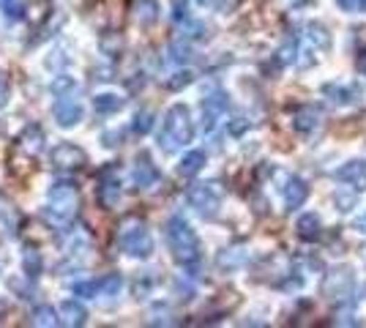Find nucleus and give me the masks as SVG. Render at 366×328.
<instances>
[{
    "mask_svg": "<svg viewBox=\"0 0 366 328\" xmlns=\"http://www.w3.org/2000/svg\"><path fill=\"white\" fill-rule=\"evenodd\" d=\"M227 94H222V91H216V94L205 96L202 98V129L211 135L216 126H219V121L227 115Z\"/></svg>",
    "mask_w": 366,
    "mask_h": 328,
    "instance_id": "0eeeda50",
    "label": "nucleus"
},
{
    "mask_svg": "<svg viewBox=\"0 0 366 328\" xmlns=\"http://www.w3.org/2000/svg\"><path fill=\"white\" fill-rule=\"evenodd\" d=\"M134 184L137 189H150L159 184V170L156 164L150 162L148 153H139L137 156V167H134Z\"/></svg>",
    "mask_w": 366,
    "mask_h": 328,
    "instance_id": "4468645a",
    "label": "nucleus"
},
{
    "mask_svg": "<svg viewBox=\"0 0 366 328\" xmlns=\"http://www.w3.org/2000/svg\"><path fill=\"white\" fill-rule=\"evenodd\" d=\"M39 274H42V254H39L36 249H28V252H25V277H28V279H31V277L36 279Z\"/></svg>",
    "mask_w": 366,
    "mask_h": 328,
    "instance_id": "bb28decb",
    "label": "nucleus"
},
{
    "mask_svg": "<svg viewBox=\"0 0 366 328\" xmlns=\"http://www.w3.org/2000/svg\"><path fill=\"white\" fill-rule=\"evenodd\" d=\"M243 263H246V252H243V249H225V252H219V257H216L219 271H238Z\"/></svg>",
    "mask_w": 366,
    "mask_h": 328,
    "instance_id": "a211bd4d",
    "label": "nucleus"
},
{
    "mask_svg": "<svg viewBox=\"0 0 366 328\" xmlns=\"http://www.w3.org/2000/svg\"><path fill=\"white\" fill-rule=\"evenodd\" d=\"M322 96H328L331 104H353L356 101V91L347 88V85H339V83L322 85Z\"/></svg>",
    "mask_w": 366,
    "mask_h": 328,
    "instance_id": "dca6fc26",
    "label": "nucleus"
},
{
    "mask_svg": "<svg viewBox=\"0 0 366 328\" xmlns=\"http://www.w3.org/2000/svg\"><path fill=\"white\" fill-rule=\"evenodd\" d=\"M134 19L139 25H153L159 19V3L156 0H134Z\"/></svg>",
    "mask_w": 366,
    "mask_h": 328,
    "instance_id": "f3484780",
    "label": "nucleus"
},
{
    "mask_svg": "<svg viewBox=\"0 0 366 328\" xmlns=\"http://www.w3.org/2000/svg\"><path fill=\"white\" fill-rule=\"evenodd\" d=\"M202 167H205V153L202 150H189L178 164V173L181 175H197Z\"/></svg>",
    "mask_w": 366,
    "mask_h": 328,
    "instance_id": "6ab92c4d",
    "label": "nucleus"
},
{
    "mask_svg": "<svg viewBox=\"0 0 366 328\" xmlns=\"http://www.w3.org/2000/svg\"><path fill=\"white\" fill-rule=\"evenodd\" d=\"M74 88H77V83H74V77H69V74H58V77L52 80V94L58 96V98L74 94Z\"/></svg>",
    "mask_w": 366,
    "mask_h": 328,
    "instance_id": "393cba45",
    "label": "nucleus"
},
{
    "mask_svg": "<svg viewBox=\"0 0 366 328\" xmlns=\"http://www.w3.org/2000/svg\"><path fill=\"white\" fill-rule=\"evenodd\" d=\"M295 235L301 238V241H306V243H315V241H320L322 235V222L317 214H301L298 216V222H295Z\"/></svg>",
    "mask_w": 366,
    "mask_h": 328,
    "instance_id": "ddd939ff",
    "label": "nucleus"
},
{
    "mask_svg": "<svg viewBox=\"0 0 366 328\" xmlns=\"http://www.w3.org/2000/svg\"><path fill=\"white\" fill-rule=\"evenodd\" d=\"M197 3H200L202 8H211V11H216V8H222V3H225V0H197Z\"/></svg>",
    "mask_w": 366,
    "mask_h": 328,
    "instance_id": "a19ab883",
    "label": "nucleus"
},
{
    "mask_svg": "<svg viewBox=\"0 0 366 328\" xmlns=\"http://www.w3.org/2000/svg\"><path fill=\"white\" fill-rule=\"evenodd\" d=\"M194 137V123H191V112L186 104H173L162 121V132H159V145L167 153H175L178 148L189 145Z\"/></svg>",
    "mask_w": 366,
    "mask_h": 328,
    "instance_id": "f03ea898",
    "label": "nucleus"
},
{
    "mask_svg": "<svg viewBox=\"0 0 366 328\" xmlns=\"http://www.w3.org/2000/svg\"><path fill=\"white\" fill-rule=\"evenodd\" d=\"M101 140H104V145H107V148H115V145L121 142V132H118V135H115V132H107Z\"/></svg>",
    "mask_w": 366,
    "mask_h": 328,
    "instance_id": "58836bf2",
    "label": "nucleus"
},
{
    "mask_svg": "<svg viewBox=\"0 0 366 328\" xmlns=\"http://www.w3.org/2000/svg\"><path fill=\"white\" fill-rule=\"evenodd\" d=\"M52 167L58 170H77L85 164V150L71 145V142H60L58 148H52Z\"/></svg>",
    "mask_w": 366,
    "mask_h": 328,
    "instance_id": "6e6552de",
    "label": "nucleus"
},
{
    "mask_svg": "<svg viewBox=\"0 0 366 328\" xmlns=\"http://www.w3.org/2000/svg\"><path fill=\"white\" fill-rule=\"evenodd\" d=\"M3 14H6V19H11V22L22 19V3H19V0H6V3H3Z\"/></svg>",
    "mask_w": 366,
    "mask_h": 328,
    "instance_id": "2f4dec72",
    "label": "nucleus"
},
{
    "mask_svg": "<svg viewBox=\"0 0 366 328\" xmlns=\"http://www.w3.org/2000/svg\"><path fill=\"white\" fill-rule=\"evenodd\" d=\"M309 39H312L315 47L331 49V33H328V28L320 25V22H309Z\"/></svg>",
    "mask_w": 366,
    "mask_h": 328,
    "instance_id": "5701e85b",
    "label": "nucleus"
},
{
    "mask_svg": "<svg viewBox=\"0 0 366 328\" xmlns=\"http://www.w3.org/2000/svg\"><path fill=\"white\" fill-rule=\"evenodd\" d=\"M246 129H249V121H243V118H235V123H229V135H235V137L243 135Z\"/></svg>",
    "mask_w": 366,
    "mask_h": 328,
    "instance_id": "c9c22d12",
    "label": "nucleus"
},
{
    "mask_svg": "<svg viewBox=\"0 0 366 328\" xmlns=\"http://www.w3.org/2000/svg\"><path fill=\"white\" fill-rule=\"evenodd\" d=\"M77 208H80V194H77V187L71 181H58V184L49 187V194H46V216H49V222L69 225L77 216Z\"/></svg>",
    "mask_w": 366,
    "mask_h": 328,
    "instance_id": "7ed1b4c3",
    "label": "nucleus"
},
{
    "mask_svg": "<svg viewBox=\"0 0 366 328\" xmlns=\"http://www.w3.org/2000/svg\"><path fill=\"white\" fill-rule=\"evenodd\" d=\"M0 309H3V304H0Z\"/></svg>",
    "mask_w": 366,
    "mask_h": 328,
    "instance_id": "37998d69",
    "label": "nucleus"
},
{
    "mask_svg": "<svg viewBox=\"0 0 366 328\" xmlns=\"http://www.w3.org/2000/svg\"><path fill=\"white\" fill-rule=\"evenodd\" d=\"M356 200H358V194L356 191H347V189H336V194H333V202H336V208L339 211H350V208H356Z\"/></svg>",
    "mask_w": 366,
    "mask_h": 328,
    "instance_id": "cd10ccee",
    "label": "nucleus"
},
{
    "mask_svg": "<svg viewBox=\"0 0 366 328\" xmlns=\"http://www.w3.org/2000/svg\"><path fill=\"white\" fill-rule=\"evenodd\" d=\"M353 230L366 235V214H361V216H356V219H353Z\"/></svg>",
    "mask_w": 366,
    "mask_h": 328,
    "instance_id": "4c0bfd02",
    "label": "nucleus"
},
{
    "mask_svg": "<svg viewBox=\"0 0 366 328\" xmlns=\"http://www.w3.org/2000/svg\"><path fill=\"white\" fill-rule=\"evenodd\" d=\"M358 71L366 74V52H361V58H358Z\"/></svg>",
    "mask_w": 366,
    "mask_h": 328,
    "instance_id": "79ce46f5",
    "label": "nucleus"
},
{
    "mask_svg": "<svg viewBox=\"0 0 366 328\" xmlns=\"http://www.w3.org/2000/svg\"><path fill=\"white\" fill-rule=\"evenodd\" d=\"M93 107H96V112H118L121 107H123V98L118 94H98L93 98Z\"/></svg>",
    "mask_w": 366,
    "mask_h": 328,
    "instance_id": "412c9836",
    "label": "nucleus"
},
{
    "mask_svg": "<svg viewBox=\"0 0 366 328\" xmlns=\"http://www.w3.org/2000/svg\"><path fill=\"white\" fill-rule=\"evenodd\" d=\"M336 6L347 14H356V11H366V0H336Z\"/></svg>",
    "mask_w": 366,
    "mask_h": 328,
    "instance_id": "473e14b6",
    "label": "nucleus"
},
{
    "mask_svg": "<svg viewBox=\"0 0 366 328\" xmlns=\"http://www.w3.org/2000/svg\"><path fill=\"white\" fill-rule=\"evenodd\" d=\"M60 315H63L60 323H66V326H85V320H88V309L74 298L60 304Z\"/></svg>",
    "mask_w": 366,
    "mask_h": 328,
    "instance_id": "2eb2a0df",
    "label": "nucleus"
},
{
    "mask_svg": "<svg viewBox=\"0 0 366 328\" xmlns=\"http://www.w3.org/2000/svg\"><path fill=\"white\" fill-rule=\"evenodd\" d=\"M336 181H339V184H347V187H353V189L366 187V162L364 159H353V162L342 164V167L336 170Z\"/></svg>",
    "mask_w": 366,
    "mask_h": 328,
    "instance_id": "f8f14e48",
    "label": "nucleus"
},
{
    "mask_svg": "<svg viewBox=\"0 0 366 328\" xmlns=\"http://www.w3.org/2000/svg\"><path fill=\"white\" fill-rule=\"evenodd\" d=\"M186 17H189V14H186V0H178V3H175V11H173V19H175V22H181V19H186Z\"/></svg>",
    "mask_w": 366,
    "mask_h": 328,
    "instance_id": "e433bc0d",
    "label": "nucleus"
},
{
    "mask_svg": "<svg viewBox=\"0 0 366 328\" xmlns=\"http://www.w3.org/2000/svg\"><path fill=\"white\" fill-rule=\"evenodd\" d=\"M96 197H98V202H101L104 208H112V205L121 200V178H118L115 167H107V170L101 173V187L96 191Z\"/></svg>",
    "mask_w": 366,
    "mask_h": 328,
    "instance_id": "9b49d317",
    "label": "nucleus"
},
{
    "mask_svg": "<svg viewBox=\"0 0 366 328\" xmlns=\"http://www.w3.org/2000/svg\"><path fill=\"white\" fill-rule=\"evenodd\" d=\"M121 287H123L121 274H107L104 279H98V295H118Z\"/></svg>",
    "mask_w": 366,
    "mask_h": 328,
    "instance_id": "b1692460",
    "label": "nucleus"
},
{
    "mask_svg": "<svg viewBox=\"0 0 366 328\" xmlns=\"http://www.w3.org/2000/svg\"><path fill=\"white\" fill-rule=\"evenodd\" d=\"M8 104V83L0 77V107H6Z\"/></svg>",
    "mask_w": 366,
    "mask_h": 328,
    "instance_id": "ea45409f",
    "label": "nucleus"
},
{
    "mask_svg": "<svg viewBox=\"0 0 366 328\" xmlns=\"http://www.w3.org/2000/svg\"><path fill=\"white\" fill-rule=\"evenodd\" d=\"M42 142H44V135L39 126H28L25 135H22V148L31 150V153H39L42 150Z\"/></svg>",
    "mask_w": 366,
    "mask_h": 328,
    "instance_id": "4be33fe9",
    "label": "nucleus"
},
{
    "mask_svg": "<svg viewBox=\"0 0 366 328\" xmlns=\"http://www.w3.org/2000/svg\"><path fill=\"white\" fill-rule=\"evenodd\" d=\"M317 123H320V115H317L315 110H301V112L295 115V121H293L295 132H301V135L315 132V129H317Z\"/></svg>",
    "mask_w": 366,
    "mask_h": 328,
    "instance_id": "aec40b11",
    "label": "nucleus"
},
{
    "mask_svg": "<svg viewBox=\"0 0 366 328\" xmlns=\"http://www.w3.org/2000/svg\"><path fill=\"white\" fill-rule=\"evenodd\" d=\"M306 197H309V184H306L304 178L290 175V178L284 181V187H281V200H284V208H287V211H298V208L306 202Z\"/></svg>",
    "mask_w": 366,
    "mask_h": 328,
    "instance_id": "1a4fd4ad",
    "label": "nucleus"
},
{
    "mask_svg": "<svg viewBox=\"0 0 366 328\" xmlns=\"http://www.w3.org/2000/svg\"><path fill=\"white\" fill-rule=\"evenodd\" d=\"M353 287H356V277H353L350 268H336V271H331V274L325 277V282H322V293H325V298H331V301L347 298V295L353 293Z\"/></svg>",
    "mask_w": 366,
    "mask_h": 328,
    "instance_id": "423d86ee",
    "label": "nucleus"
},
{
    "mask_svg": "<svg viewBox=\"0 0 366 328\" xmlns=\"http://www.w3.org/2000/svg\"><path fill=\"white\" fill-rule=\"evenodd\" d=\"M31 323H33V326H58L60 320H58V312H55L52 307H39V309L33 312Z\"/></svg>",
    "mask_w": 366,
    "mask_h": 328,
    "instance_id": "a878e982",
    "label": "nucleus"
},
{
    "mask_svg": "<svg viewBox=\"0 0 366 328\" xmlns=\"http://www.w3.org/2000/svg\"><path fill=\"white\" fill-rule=\"evenodd\" d=\"M52 115H55V121H58V126L60 129H71V126H77L80 121H82V104L80 101H74V98H69V96H63L58 104H55V110H52Z\"/></svg>",
    "mask_w": 366,
    "mask_h": 328,
    "instance_id": "9d476101",
    "label": "nucleus"
},
{
    "mask_svg": "<svg viewBox=\"0 0 366 328\" xmlns=\"http://www.w3.org/2000/svg\"><path fill=\"white\" fill-rule=\"evenodd\" d=\"M118 241H121V249H123L129 257L145 260V257L153 254V235H150V230H148L142 222H129L126 227H121Z\"/></svg>",
    "mask_w": 366,
    "mask_h": 328,
    "instance_id": "39448f33",
    "label": "nucleus"
},
{
    "mask_svg": "<svg viewBox=\"0 0 366 328\" xmlns=\"http://www.w3.org/2000/svg\"><path fill=\"white\" fill-rule=\"evenodd\" d=\"M295 55H298V44H295V42H290L287 47L279 49V60H281V63H293Z\"/></svg>",
    "mask_w": 366,
    "mask_h": 328,
    "instance_id": "f704fd0d",
    "label": "nucleus"
},
{
    "mask_svg": "<svg viewBox=\"0 0 366 328\" xmlns=\"http://www.w3.org/2000/svg\"><path fill=\"white\" fill-rule=\"evenodd\" d=\"M71 293L80 295V298H96L98 295V282H74Z\"/></svg>",
    "mask_w": 366,
    "mask_h": 328,
    "instance_id": "c756f323",
    "label": "nucleus"
},
{
    "mask_svg": "<svg viewBox=\"0 0 366 328\" xmlns=\"http://www.w3.org/2000/svg\"><path fill=\"white\" fill-rule=\"evenodd\" d=\"M189 55H191V49L189 47H181V44H173V47H170V60H173V63L189 60Z\"/></svg>",
    "mask_w": 366,
    "mask_h": 328,
    "instance_id": "72a5a7b5",
    "label": "nucleus"
},
{
    "mask_svg": "<svg viewBox=\"0 0 366 328\" xmlns=\"http://www.w3.org/2000/svg\"><path fill=\"white\" fill-rule=\"evenodd\" d=\"M167 246L173 257L181 263L186 271H194L200 263V238L191 230V225L183 216H173L167 222Z\"/></svg>",
    "mask_w": 366,
    "mask_h": 328,
    "instance_id": "f257e3e1",
    "label": "nucleus"
},
{
    "mask_svg": "<svg viewBox=\"0 0 366 328\" xmlns=\"http://www.w3.org/2000/svg\"><path fill=\"white\" fill-rule=\"evenodd\" d=\"M150 129H153V115H150L148 110L137 112V115H134V132H137V135H148Z\"/></svg>",
    "mask_w": 366,
    "mask_h": 328,
    "instance_id": "7c9ffc66",
    "label": "nucleus"
},
{
    "mask_svg": "<svg viewBox=\"0 0 366 328\" xmlns=\"http://www.w3.org/2000/svg\"><path fill=\"white\" fill-rule=\"evenodd\" d=\"M191 83H194V71L183 69V71H175V74H173V80H167V88H170V91H181V88L191 85Z\"/></svg>",
    "mask_w": 366,
    "mask_h": 328,
    "instance_id": "c85d7f7f",
    "label": "nucleus"
},
{
    "mask_svg": "<svg viewBox=\"0 0 366 328\" xmlns=\"http://www.w3.org/2000/svg\"><path fill=\"white\" fill-rule=\"evenodd\" d=\"M222 200H225V191L216 181H208V184H194V187L186 191V202L202 216V219H216L219 216V208H222Z\"/></svg>",
    "mask_w": 366,
    "mask_h": 328,
    "instance_id": "20e7f679",
    "label": "nucleus"
}]
</instances>
